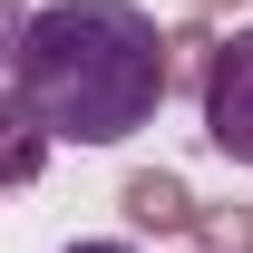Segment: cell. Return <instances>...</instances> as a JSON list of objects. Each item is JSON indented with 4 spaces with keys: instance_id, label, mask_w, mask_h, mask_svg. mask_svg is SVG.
Wrapping results in <instances>:
<instances>
[{
    "instance_id": "1",
    "label": "cell",
    "mask_w": 253,
    "mask_h": 253,
    "mask_svg": "<svg viewBox=\"0 0 253 253\" xmlns=\"http://www.w3.org/2000/svg\"><path fill=\"white\" fill-rule=\"evenodd\" d=\"M166 88V30L136 0H49L10 49V97L49 146H126L136 126H156Z\"/></svg>"
},
{
    "instance_id": "2",
    "label": "cell",
    "mask_w": 253,
    "mask_h": 253,
    "mask_svg": "<svg viewBox=\"0 0 253 253\" xmlns=\"http://www.w3.org/2000/svg\"><path fill=\"white\" fill-rule=\"evenodd\" d=\"M195 107H205V146L224 166H253V30H224L195 68Z\"/></svg>"
},
{
    "instance_id": "3",
    "label": "cell",
    "mask_w": 253,
    "mask_h": 253,
    "mask_svg": "<svg viewBox=\"0 0 253 253\" xmlns=\"http://www.w3.org/2000/svg\"><path fill=\"white\" fill-rule=\"evenodd\" d=\"M126 224H136V234H195V224H205V205H195L185 195V175H166V166H146V175H126Z\"/></svg>"
},
{
    "instance_id": "4",
    "label": "cell",
    "mask_w": 253,
    "mask_h": 253,
    "mask_svg": "<svg viewBox=\"0 0 253 253\" xmlns=\"http://www.w3.org/2000/svg\"><path fill=\"white\" fill-rule=\"evenodd\" d=\"M39 166H49V136L30 126V107L0 88V195H20V185H39Z\"/></svg>"
},
{
    "instance_id": "5",
    "label": "cell",
    "mask_w": 253,
    "mask_h": 253,
    "mask_svg": "<svg viewBox=\"0 0 253 253\" xmlns=\"http://www.w3.org/2000/svg\"><path fill=\"white\" fill-rule=\"evenodd\" d=\"M20 30H30V0H0V68H10V49H20Z\"/></svg>"
},
{
    "instance_id": "6",
    "label": "cell",
    "mask_w": 253,
    "mask_h": 253,
    "mask_svg": "<svg viewBox=\"0 0 253 253\" xmlns=\"http://www.w3.org/2000/svg\"><path fill=\"white\" fill-rule=\"evenodd\" d=\"M214 10H244V0H195V20H214Z\"/></svg>"
},
{
    "instance_id": "7",
    "label": "cell",
    "mask_w": 253,
    "mask_h": 253,
    "mask_svg": "<svg viewBox=\"0 0 253 253\" xmlns=\"http://www.w3.org/2000/svg\"><path fill=\"white\" fill-rule=\"evenodd\" d=\"M68 253H136V244H68Z\"/></svg>"
}]
</instances>
